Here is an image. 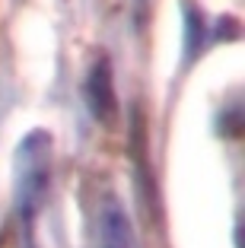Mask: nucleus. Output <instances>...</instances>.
<instances>
[{"instance_id": "nucleus-3", "label": "nucleus", "mask_w": 245, "mask_h": 248, "mask_svg": "<svg viewBox=\"0 0 245 248\" xmlns=\"http://www.w3.org/2000/svg\"><path fill=\"white\" fill-rule=\"evenodd\" d=\"M96 245L99 248H140L131 213L115 194H105L96 213Z\"/></svg>"}, {"instance_id": "nucleus-1", "label": "nucleus", "mask_w": 245, "mask_h": 248, "mask_svg": "<svg viewBox=\"0 0 245 248\" xmlns=\"http://www.w3.org/2000/svg\"><path fill=\"white\" fill-rule=\"evenodd\" d=\"M51 162H54V137L42 127L29 131L16 143L13 156V213L22 239H32V226L42 210L45 191L51 182Z\"/></svg>"}, {"instance_id": "nucleus-2", "label": "nucleus", "mask_w": 245, "mask_h": 248, "mask_svg": "<svg viewBox=\"0 0 245 248\" xmlns=\"http://www.w3.org/2000/svg\"><path fill=\"white\" fill-rule=\"evenodd\" d=\"M83 99H86V108L102 127H112L118 118V95H115V77H112V61L102 54L93 61L86 73V83H83Z\"/></svg>"}]
</instances>
